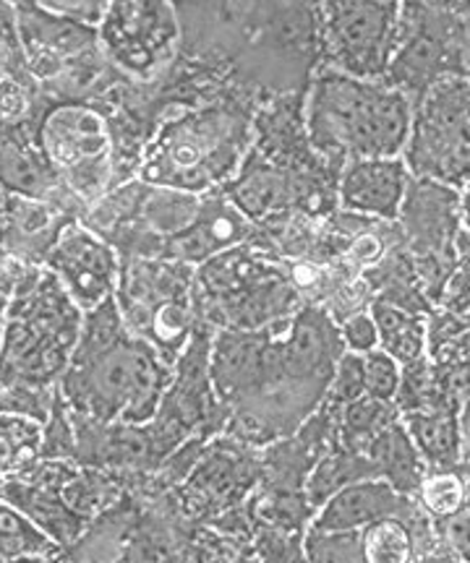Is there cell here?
Listing matches in <instances>:
<instances>
[{"label":"cell","mask_w":470,"mask_h":563,"mask_svg":"<svg viewBox=\"0 0 470 563\" xmlns=\"http://www.w3.org/2000/svg\"><path fill=\"white\" fill-rule=\"evenodd\" d=\"M259 104L228 89L212 102L171 112L146 141L139 180L194 196L222 191L254 146Z\"/></svg>","instance_id":"1"},{"label":"cell","mask_w":470,"mask_h":563,"mask_svg":"<svg viewBox=\"0 0 470 563\" xmlns=\"http://www.w3.org/2000/svg\"><path fill=\"white\" fill-rule=\"evenodd\" d=\"M413 125V104L384 81L350 79L319 68L308 84L304 129L308 146L342 173L353 159L403 157Z\"/></svg>","instance_id":"2"},{"label":"cell","mask_w":470,"mask_h":563,"mask_svg":"<svg viewBox=\"0 0 470 563\" xmlns=\"http://www.w3.org/2000/svg\"><path fill=\"white\" fill-rule=\"evenodd\" d=\"M84 313L53 272H24L13 285L0 344V389H53L72 365Z\"/></svg>","instance_id":"3"},{"label":"cell","mask_w":470,"mask_h":563,"mask_svg":"<svg viewBox=\"0 0 470 563\" xmlns=\"http://www.w3.org/2000/svg\"><path fill=\"white\" fill-rule=\"evenodd\" d=\"M171 384L173 365L150 342L129 332L89 363L72 365L63 373L58 389L68 410L81 418L102 426H146L157 415Z\"/></svg>","instance_id":"4"},{"label":"cell","mask_w":470,"mask_h":563,"mask_svg":"<svg viewBox=\"0 0 470 563\" xmlns=\"http://www.w3.org/2000/svg\"><path fill=\"white\" fill-rule=\"evenodd\" d=\"M445 79H468L460 3H403L397 45L382 81L403 91L416 108Z\"/></svg>","instance_id":"5"},{"label":"cell","mask_w":470,"mask_h":563,"mask_svg":"<svg viewBox=\"0 0 470 563\" xmlns=\"http://www.w3.org/2000/svg\"><path fill=\"white\" fill-rule=\"evenodd\" d=\"M40 150L63 186L84 203L113 191V123L92 104L63 102L45 112L37 129Z\"/></svg>","instance_id":"6"},{"label":"cell","mask_w":470,"mask_h":563,"mask_svg":"<svg viewBox=\"0 0 470 563\" xmlns=\"http://www.w3.org/2000/svg\"><path fill=\"white\" fill-rule=\"evenodd\" d=\"M411 178L434 180L460 191L470 178V81L445 79L413 108L403 150Z\"/></svg>","instance_id":"7"},{"label":"cell","mask_w":470,"mask_h":563,"mask_svg":"<svg viewBox=\"0 0 470 563\" xmlns=\"http://www.w3.org/2000/svg\"><path fill=\"white\" fill-rule=\"evenodd\" d=\"M403 3H317L319 68L382 81L397 45Z\"/></svg>","instance_id":"8"},{"label":"cell","mask_w":470,"mask_h":563,"mask_svg":"<svg viewBox=\"0 0 470 563\" xmlns=\"http://www.w3.org/2000/svg\"><path fill=\"white\" fill-rule=\"evenodd\" d=\"M97 42L105 60L131 81H160L181 51L175 3H110Z\"/></svg>","instance_id":"9"},{"label":"cell","mask_w":470,"mask_h":563,"mask_svg":"<svg viewBox=\"0 0 470 563\" xmlns=\"http://www.w3.org/2000/svg\"><path fill=\"white\" fill-rule=\"evenodd\" d=\"M45 269L53 272L81 313L92 311L116 295L121 279L118 251L105 238L72 220L63 224L45 256Z\"/></svg>","instance_id":"10"},{"label":"cell","mask_w":470,"mask_h":563,"mask_svg":"<svg viewBox=\"0 0 470 563\" xmlns=\"http://www.w3.org/2000/svg\"><path fill=\"white\" fill-rule=\"evenodd\" d=\"M397 224L411 245L408 253L413 262L431 258V262L455 264L452 238L462 224L460 191L434 180L411 178L408 194H405L403 207H400Z\"/></svg>","instance_id":"11"},{"label":"cell","mask_w":470,"mask_h":563,"mask_svg":"<svg viewBox=\"0 0 470 563\" xmlns=\"http://www.w3.org/2000/svg\"><path fill=\"white\" fill-rule=\"evenodd\" d=\"M382 519H400L413 525L424 522V509L403 496L384 481H363L348 485L335 493L321 509L314 514L311 530L317 532H361L363 527L382 522Z\"/></svg>","instance_id":"12"},{"label":"cell","mask_w":470,"mask_h":563,"mask_svg":"<svg viewBox=\"0 0 470 563\" xmlns=\"http://www.w3.org/2000/svg\"><path fill=\"white\" fill-rule=\"evenodd\" d=\"M408 186L411 173L403 157L353 159L340 173L338 203L346 214L397 222Z\"/></svg>","instance_id":"13"},{"label":"cell","mask_w":470,"mask_h":563,"mask_svg":"<svg viewBox=\"0 0 470 563\" xmlns=\"http://www.w3.org/2000/svg\"><path fill=\"white\" fill-rule=\"evenodd\" d=\"M254 235V224L245 220L222 191H215L201 199V211L192 228L165 243L163 258L175 264L201 266L236 245L249 243Z\"/></svg>","instance_id":"14"},{"label":"cell","mask_w":470,"mask_h":563,"mask_svg":"<svg viewBox=\"0 0 470 563\" xmlns=\"http://www.w3.org/2000/svg\"><path fill=\"white\" fill-rule=\"evenodd\" d=\"M363 456H369L371 464H374L379 481L390 483L397 493L416 501L420 483H424V475L429 470H426L424 460L413 446L411 435L405 433L400 418L392 420L382 433L371 439Z\"/></svg>","instance_id":"15"},{"label":"cell","mask_w":470,"mask_h":563,"mask_svg":"<svg viewBox=\"0 0 470 563\" xmlns=\"http://www.w3.org/2000/svg\"><path fill=\"white\" fill-rule=\"evenodd\" d=\"M405 433L426 470H460V420L450 410H418L400 415Z\"/></svg>","instance_id":"16"},{"label":"cell","mask_w":470,"mask_h":563,"mask_svg":"<svg viewBox=\"0 0 470 563\" xmlns=\"http://www.w3.org/2000/svg\"><path fill=\"white\" fill-rule=\"evenodd\" d=\"M379 332V350H384L400 368L429 357V323L424 316L405 311L392 302L374 300L369 308Z\"/></svg>","instance_id":"17"},{"label":"cell","mask_w":470,"mask_h":563,"mask_svg":"<svg viewBox=\"0 0 470 563\" xmlns=\"http://www.w3.org/2000/svg\"><path fill=\"white\" fill-rule=\"evenodd\" d=\"M45 422L30 415L0 412V475L3 481H24L42 464Z\"/></svg>","instance_id":"18"},{"label":"cell","mask_w":470,"mask_h":563,"mask_svg":"<svg viewBox=\"0 0 470 563\" xmlns=\"http://www.w3.org/2000/svg\"><path fill=\"white\" fill-rule=\"evenodd\" d=\"M363 481H379L374 464L369 456L348 452V449H332V452L321 456L314 464L311 473L306 477L304 496L314 511H319L335 493H340L348 485L363 483Z\"/></svg>","instance_id":"19"},{"label":"cell","mask_w":470,"mask_h":563,"mask_svg":"<svg viewBox=\"0 0 470 563\" xmlns=\"http://www.w3.org/2000/svg\"><path fill=\"white\" fill-rule=\"evenodd\" d=\"M199 467L192 470L188 477V501H199V506H212L220 501L222 506H230L241 498L245 485H249V464L238 462L236 454L228 452H212L209 456H201Z\"/></svg>","instance_id":"20"},{"label":"cell","mask_w":470,"mask_h":563,"mask_svg":"<svg viewBox=\"0 0 470 563\" xmlns=\"http://www.w3.org/2000/svg\"><path fill=\"white\" fill-rule=\"evenodd\" d=\"M400 412L392 402H382L374 397H361L356 402L346 405L340 410V428H338V446L348 452L363 454L374 435H379L392 420H397Z\"/></svg>","instance_id":"21"},{"label":"cell","mask_w":470,"mask_h":563,"mask_svg":"<svg viewBox=\"0 0 470 563\" xmlns=\"http://www.w3.org/2000/svg\"><path fill=\"white\" fill-rule=\"evenodd\" d=\"M125 334H129V327H125L121 306H118L116 295H110L108 300L100 302L92 311L84 313L79 342H76L72 355V365L89 363L92 357L102 355V352H108L113 344L121 342ZM72 365H68V368H72Z\"/></svg>","instance_id":"22"},{"label":"cell","mask_w":470,"mask_h":563,"mask_svg":"<svg viewBox=\"0 0 470 563\" xmlns=\"http://www.w3.org/2000/svg\"><path fill=\"white\" fill-rule=\"evenodd\" d=\"M55 545L45 532L37 530L30 519L11 504H0V563L30 555H51Z\"/></svg>","instance_id":"23"},{"label":"cell","mask_w":470,"mask_h":563,"mask_svg":"<svg viewBox=\"0 0 470 563\" xmlns=\"http://www.w3.org/2000/svg\"><path fill=\"white\" fill-rule=\"evenodd\" d=\"M361 551L367 563H413L416 559L413 532L400 519H382L363 527Z\"/></svg>","instance_id":"24"},{"label":"cell","mask_w":470,"mask_h":563,"mask_svg":"<svg viewBox=\"0 0 470 563\" xmlns=\"http://www.w3.org/2000/svg\"><path fill=\"white\" fill-rule=\"evenodd\" d=\"M468 493V475L462 470H429L418 488L416 504L437 522L458 511L466 504Z\"/></svg>","instance_id":"25"},{"label":"cell","mask_w":470,"mask_h":563,"mask_svg":"<svg viewBox=\"0 0 470 563\" xmlns=\"http://www.w3.org/2000/svg\"><path fill=\"white\" fill-rule=\"evenodd\" d=\"M118 493H121L118 483L110 481L108 475H102L100 470L79 467L72 481L63 485V501H66V506L76 517L89 522L97 511L108 509L116 501Z\"/></svg>","instance_id":"26"},{"label":"cell","mask_w":470,"mask_h":563,"mask_svg":"<svg viewBox=\"0 0 470 563\" xmlns=\"http://www.w3.org/2000/svg\"><path fill=\"white\" fill-rule=\"evenodd\" d=\"M308 563H367L361 551V532H304Z\"/></svg>","instance_id":"27"},{"label":"cell","mask_w":470,"mask_h":563,"mask_svg":"<svg viewBox=\"0 0 470 563\" xmlns=\"http://www.w3.org/2000/svg\"><path fill=\"white\" fill-rule=\"evenodd\" d=\"M363 382H367V394L382 402L395 405L400 382H403V368L397 361H392L384 350H374L363 355Z\"/></svg>","instance_id":"28"},{"label":"cell","mask_w":470,"mask_h":563,"mask_svg":"<svg viewBox=\"0 0 470 563\" xmlns=\"http://www.w3.org/2000/svg\"><path fill=\"white\" fill-rule=\"evenodd\" d=\"M367 397V382H363V355H356V352H342L338 361V368H335L332 384H329V391L325 402L329 407H342L356 402V399Z\"/></svg>","instance_id":"29"},{"label":"cell","mask_w":470,"mask_h":563,"mask_svg":"<svg viewBox=\"0 0 470 563\" xmlns=\"http://www.w3.org/2000/svg\"><path fill=\"white\" fill-rule=\"evenodd\" d=\"M434 527H437L441 545H445L458 561L470 563V493L466 504H462L458 511L445 519H437Z\"/></svg>","instance_id":"30"},{"label":"cell","mask_w":470,"mask_h":563,"mask_svg":"<svg viewBox=\"0 0 470 563\" xmlns=\"http://www.w3.org/2000/svg\"><path fill=\"white\" fill-rule=\"evenodd\" d=\"M340 336L348 352L356 355H367L379 347V332L371 313H353L340 323Z\"/></svg>","instance_id":"31"},{"label":"cell","mask_w":470,"mask_h":563,"mask_svg":"<svg viewBox=\"0 0 470 563\" xmlns=\"http://www.w3.org/2000/svg\"><path fill=\"white\" fill-rule=\"evenodd\" d=\"M55 16H63L76 24L89 26V30H100L105 13H108L110 3H42Z\"/></svg>","instance_id":"32"},{"label":"cell","mask_w":470,"mask_h":563,"mask_svg":"<svg viewBox=\"0 0 470 563\" xmlns=\"http://www.w3.org/2000/svg\"><path fill=\"white\" fill-rule=\"evenodd\" d=\"M460 470L470 477V397L460 407Z\"/></svg>","instance_id":"33"},{"label":"cell","mask_w":470,"mask_h":563,"mask_svg":"<svg viewBox=\"0 0 470 563\" xmlns=\"http://www.w3.org/2000/svg\"><path fill=\"white\" fill-rule=\"evenodd\" d=\"M452 256H455V264L470 269V228H462L460 224L458 232H455Z\"/></svg>","instance_id":"34"},{"label":"cell","mask_w":470,"mask_h":563,"mask_svg":"<svg viewBox=\"0 0 470 563\" xmlns=\"http://www.w3.org/2000/svg\"><path fill=\"white\" fill-rule=\"evenodd\" d=\"M19 40H6L3 34H0V84L6 79H11V68H9V47H17Z\"/></svg>","instance_id":"35"},{"label":"cell","mask_w":470,"mask_h":563,"mask_svg":"<svg viewBox=\"0 0 470 563\" xmlns=\"http://www.w3.org/2000/svg\"><path fill=\"white\" fill-rule=\"evenodd\" d=\"M460 222L462 228H470V178L460 188Z\"/></svg>","instance_id":"36"},{"label":"cell","mask_w":470,"mask_h":563,"mask_svg":"<svg viewBox=\"0 0 470 563\" xmlns=\"http://www.w3.org/2000/svg\"><path fill=\"white\" fill-rule=\"evenodd\" d=\"M11 292L9 287L0 285V344H3V329H6V313H9V302H11Z\"/></svg>","instance_id":"37"},{"label":"cell","mask_w":470,"mask_h":563,"mask_svg":"<svg viewBox=\"0 0 470 563\" xmlns=\"http://www.w3.org/2000/svg\"><path fill=\"white\" fill-rule=\"evenodd\" d=\"M9 563H47V555H30V559H17Z\"/></svg>","instance_id":"38"},{"label":"cell","mask_w":470,"mask_h":563,"mask_svg":"<svg viewBox=\"0 0 470 563\" xmlns=\"http://www.w3.org/2000/svg\"><path fill=\"white\" fill-rule=\"evenodd\" d=\"M3 483H6V481H3V475H0V490H3Z\"/></svg>","instance_id":"39"}]
</instances>
